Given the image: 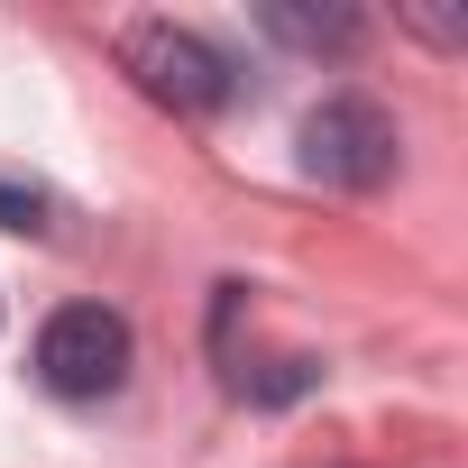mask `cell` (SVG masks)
Instances as JSON below:
<instances>
[{"label":"cell","instance_id":"6da1fadb","mask_svg":"<svg viewBox=\"0 0 468 468\" xmlns=\"http://www.w3.org/2000/svg\"><path fill=\"white\" fill-rule=\"evenodd\" d=\"M129 367H138V340H129V322H120L111 303H65V313H47V331H37V377H47V395L101 404V395L129 386Z\"/></svg>","mask_w":468,"mask_h":468},{"label":"cell","instance_id":"7a4b0ae2","mask_svg":"<svg viewBox=\"0 0 468 468\" xmlns=\"http://www.w3.org/2000/svg\"><path fill=\"white\" fill-rule=\"evenodd\" d=\"M120 65L138 74V92L147 101H165V111H184V120H211L229 92V56L211 47V37H193V28H175V19H147V28H129L120 37Z\"/></svg>","mask_w":468,"mask_h":468},{"label":"cell","instance_id":"3957f363","mask_svg":"<svg viewBox=\"0 0 468 468\" xmlns=\"http://www.w3.org/2000/svg\"><path fill=\"white\" fill-rule=\"evenodd\" d=\"M395 120L367 101V92H331L303 111V175L313 184H340V193H377L395 175Z\"/></svg>","mask_w":468,"mask_h":468},{"label":"cell","instance_id":"277c9868","mask_svg":"<svg viewBox=\"0 0 468 468\" xmlns=\"http://www.w3.org/2000/svg\"><path fill=\"white\" fill-rule=\"evenodd\" d=\"M267 37L303 47V56H349L358 47V10H303V0H267Z\"/></svg>","mask_w":468,"mask_h":468},{"label":"cell","instance_id":"5b68a950","mask_svg":"<svg viewBox=\"0 0 468 468\" xmlns=\"http://www.w3.org/2000/svg\"><path fill=\"white\" fill-rule=\"evenodd\" d=\"M0 229H47V193L37 184H0Z\"/></svg>","mask_w":468,"mask_h":468},{"label":"cell","instance_id":"8992f818","mask_svg":"<svg viewBox=\"0 0 468 468\" xmlns=\"http://www.w3.org/2000/svg\"><path fill=\"white\" fill-rule=\"evenodd\" d=\"M413 28H422V37H441V47H459V19H450V10H413Z\"/></svg>","mask_w":468,"mask_h":468}]
</instances>
